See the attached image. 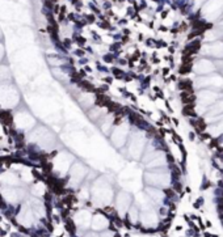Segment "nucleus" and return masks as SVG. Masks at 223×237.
Returning <instances> with one entry per match:
<instances>
[{
  "mask_svg": "<svg viewBox=\"0 0 223 237\" xmlns=\"http://www.w3.org/2000/svg\"><path fill=\"white\" fill-rule=\"evenodd\" d=\"M217 97H218V94L214 93V92H211L210 89L202 90V92L198 93V101H199V104H202L203 106L210 105L211 102H214L215 100H217Z\"/></svg>",
  "mask_w": 223,
  "mask_h": 237,
  "instance_id": "obj_1",
  "label": "nucleus"
},
{
  "mask_svg": "<svg viewBox=\"0 0 223 237\" xmlns=\"http://www.w3.org/2000/svg\"><path fill=\"white\" fill-rule=\"evenodd\" d=\"M105 227H108V220L105 219L103 215H96L93 219V228L100 231V229H104Z\"/></svg>",
  "mask_w": 223,
  "mask_h": 237,
  "instance_id": "obj_2",
  "label": "nucleus"
},
{
  "mask_svg": "<svg viewBox=\"0 0 223 237\" xmlns=\"http://www.w3.org/2000/svg\"><path fill=\"white\" fill-rule=\"evenodd\" d=\"M223 112V102L219 101L217 105H214L211 109H209V115H215V114H221Z\"/></svg>",
  "mask_w": 223,
  "mask_h": 237,
  "instance_id": "obj_3",
  "label": "nucleus"
},
{
  "mask_svg": "<svg viewBox=\"0 0 223 237\" xmlns=\"http://www.w3.org/2000/svg\"><path fill=\"white\" fill-rule=\"evenodd\" d=\"M211 130H217V134H221L223 132V119L222 121H219V123L218 125H214L213 127H210Z\"/></svg>",
  "mask_w": 223,
  "mask_h": 237,
  "instance_id": "obj_4",
  "label": "nucleus"
}]
</instances>
